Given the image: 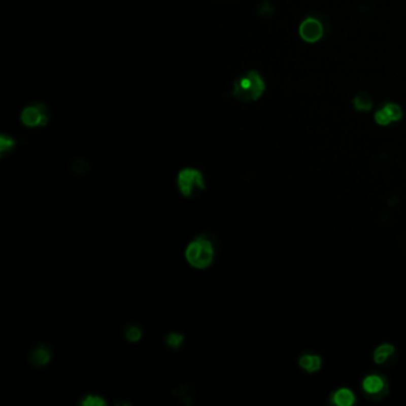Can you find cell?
<instances>
[{
  "label": "cell",
  "mask_w": 406,
  "mask_h": 406,
  "mask_svg": "<svg viewBox=\"0 0 406 406\" xmlns=\"http://www.w3.org/2000/svg\"><path fill=\"white\" fill-rule=\"evenodd\" d=\"M217 244L212 235L201 233L194 237L185 249V259L195 269H205L216 259Z\"/></svg>",
  "instance_id": "cell-1"
},
{
  "label": "cell",
  "mask_w": 406,
  "mask_h": 406,
  "mask_svg": "<svg viewBox=\"0 0 406 406\" xmlns=\"http://www.w3.org/2000/svg\"><path fill=\"white\" fill-rule=\"evenodd\" d=\"M266 85L257 72H248L240 77L233 85L232 94L241 101L257 100L264 92Z\"/></svg>",
  "instance_id": "cell-2"
},
{
  "label": "cell",
  "mask_w": 406,
  "mask_h": 406,
  "mask_svg": "<svg viewBox=\"0 0 406 406\" xmlns=\"http://www.w3.org/2000/svg\"><path fill=\"white\" fill-rule=\"evenodd\" d=\"M177 186L181 195L186 198L198 197L205 190L204 174L197 168L186 167L178 173Z\"/></svg>",
  "instance_id": "cell-3"
},
{
  "label": "cell",
  "mask_w": 406,
  "mask_h": 406,
  "mask_svg": "<svg viewBox=\"0 0 406 406\" xmlns=\"http://www.w3.org/2000/svg\"><path fill=\"white\" fill-rule=\"evenodd\" d=\"M23 124L29 128H37V126L46 125L48 122L47 109L42 105H31L22 112L20 116Z\"/></svg>",
  "instance_id": "cell-4"
},
{
  "label": "cell",
  "mask_w": 406,
  "mask_h": 406,
  "mask_svg": "<svg viewBox=\"0 0 406 406\" xmlns=\"http://www.w3.org/2000/svg\"><path fill=\"white\" fill-rule=\"evenodd\" d=\"M323 32H324L323 24L312 17L302 20L300 27H299V33H300L301 39L310 43H315L321 40Z\"/></svg>",
  "instance_id": "cell-5"
},
{
  "label": "cell",
  "mask_w": 406,
  "mask_h": 406,
  "mask_svg": "<svg viewBox=\"0 0 406 406\" xmlns=\"http://www.w3.org/2000/svg\"><path fill=\"white\" fill-rule=\"evenodd\" d=\"M53 357V349L48 345L41 343L32 348L29 353V362L31 366L36 368H43L51 361Z\"/></svg>",
  "instance_id": "cell-6"
},
{
  "label": "cell",
  "mask_w": 406,
  "mask_h": 406,
  "mask_svg": "<svg viewBox=\"0 0 406 406\" xmlns=\"http://www.w3.org/2000/svg\"><path fill=\"white\" fill-rule=\"evenodd\" d=\"M173 395L180 404L185 406H190L193 404L195 391L194 388L188 384H182L180 386L175 387L173 391Z\"/></svg>",
  "instance_id": "cell-7"
},
{
  "label": "cell",
  "mask_w": 406,
  "mask_h": 406,
  "mask_svg": "<svg viewBox=\"0 0 406 406\" xmlns=\"http://www.w3.org/2000/svg\"><path fill=\"white\" fill-rule=\"evenodd\" d=\"M123 333L125 340L130 343L140 342L143 337V330L139 324H136V323H129V324L124 326Z\"/></svg>",
  "instance_id": "cell-8"
},
{
  "label": "cell",
  "mask_w": 406,
  "mask_h": 406,
  "mask_svg": "<svg viewBox=\"0 0 406 406\" xmlns=\"http://www.w3.org/2000/svg\"><path fill=\"white\" fill-rule=\"evenodd\" d=\"M332 399H333V402H335L336 405H340V406H350L354 404V401H355L354 394L349 390H346V388L337 391L336 393L333 394Z\"/></svg>",
  "instance_id": "cell-9"
},
{
  "label": "cell",
  "mask_w": 406,
  "mask_h": 406,
  "mask_svg": "<svg viewBox=\"0 0 406 406\" xmlns=\"http://www.w3.org/2000/svg\"><path fill=\"white\" fill-rule=\"evenodd\" d=\"M363 388L368 393H379L384 388V381L381 378L376 376L367 377L363 381Z\"/></svg>",
  "instance_id": "cell-10"
},
{
  "label": "cell",
  "mask_w": 406,
  "mask_h": 406,
  "mask_svg": "<svg viewBox=\"0 0 406 406\" xmlns=\"http://www.w3.org/2000/svg\"><path fill=\"white\" fill-rule=\"evenodd\" d=\"M185 342V337L182 333L177 332V331H172L170 333H167V336L164 337V343L168 348L172 350H179L184 345Z\"/></svg>",
  "instance_id": "cell-11"
},
{
  "label": "cell",
  "mask_w": 406,
  "mask_h": 406,
  "mask_svg": "<svg viewBox=\"0 0 406 406\" xmlns=\"http://www.w3.org/2000/svg\"><path fill=\"white\" fill-rule=\"evenodd\" d=\"M354 106L357 111H369L373 106V99L367 93H360L354 99Z\"/></svg>",
  "instance_id": "cell-12"
},
{
  "label": "cell",
  "mask_w": 406,
  "mask_h": 406,
  "mask_svg": "<svg viewBox=\"0 0 406 406\" xmlns=\"http://www.w3.org/2000/svg\"><path fill=\"white\" fill-rule=\"evenodd\" d=\"M322 361L318 356L304 355L300 359V366L308 371H315L321 368Z\"/></svg>",
  "instance_id": "cell-13"
},
{
  "label": "cell",
  "mask_w": 406,
  "mask_h": 406,
  "mask_svg": "<svg viewBox=\"0 0 406 406\" xmlns=\"http://www.w3.org/2000/svg\"><path fill=\"white\" fill-rule=\"evenodd\" d=\"M80 404L82 406H105L108 402L100 394L88 393L81 398Z\"/></svg>",
  "instance_id": "cell-14"
},
{
  "label": "cell",
  "mask_w": 406,
  "mask_h": 406,
  "mask_svg": "<svg viewBox=\"0 0 406 406\" xmlns=\"http://www.w3.org/2000/svg\"><path fill=\"white\" fill-rule=\"evenodd\" d=\"M394 353V348L391 345H383L376 350L374 354V360L377 363H383L388 356Z\"/></svg>",
  "instance_id": "cell-15"
},
{
  "label": "cell",
  "mask_w": 406,
  "mask_h": 406,
  "mask_svg": "<svg viewBox=\"0 0 406 406\" xmlns=\"http://www.w3.org/2000/svg\"><path fill=\"white\" fill-rule=\"evenodd\" d=\"M384 109L386 110L388 115H390L392 122H395V120L401 119L402 111H401L400 106H398L397 104H392V103H387L386 105H384Z\"/></svg>",
  "instance_id": "cell-16"
},
{
  "label": "cell",
  "mask_w": 406,
  "mask_h": 406,
  "mask_svg": "<svg viewBox=\"0 0 406 406\" xmlns=\"http://www.w3.org/2000/svg\"><path fill=\"white\" fill-rule=\"evenodd\" d=\"M15 141L11 137L2 136V140H0V153H2V155L6 154L15 147Z\"/></svg>",
  "instance_id": "cell-17"
},
{
  "label": "cell",
  "mask_w": 406,
  "mask_h": 406,
  "mask_svg": "<svg viewBox=\"0 0 406 406\" xmlns=\"http://www.w3.org/2000/svg\"><path fill=\"white\" fill-rule=\"evenodd\" d=\"M376 120L378 124H380V125H388L392 122L390 115H388L386 110L384 108L380 109L379 111L376 113Z\"/></svg>",
  "instance_id": "cell-18"
},
{
  "label": "cell",
  "mask_w": 406,
  "mask_h": 406,
  "mask_svg": "<svg viewBox=\"0 0 406 406\" xmlns=\"http://www.w3.org/2000/svg\"><path fill=\"white\" fill-rule=\"evenodd\" d=\"M72 170L75 174L78 175H82V174H86L87 172L89 171V166L87 164L86 161H82V160H77L75 161V163L72 166Z\"/></svg>",
  "instance_id": "cell-19"
}]
</instances>
